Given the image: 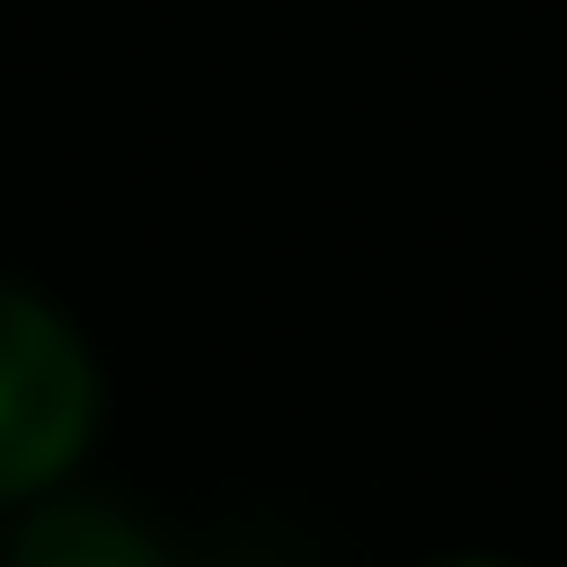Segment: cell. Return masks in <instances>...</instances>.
Segmentation results:
<instances>
[{"label": "cell", "mask_w": 567, "mask_h": 567, "mask_svg": "<svg viewBox=\"0 0 567 567\" xmlns=\"http://www.w3.org/2000/svg\"><path fill=\"white\" fill-rule=\"evenodd\" d=\"M9 567H168V558H159V540H151L142 523H124L115 505L71 496V505H44V514L9 540Z\"/></svg>", "instance_id": "cell-2"}, {"label": "cell", "mask_w": 567, "mask_h": 567, "mask_svg": "<svg viewBox=\"0 0 567 567\" xmlns=\"http://www.w3.org/2000/svg\"><path fill=\"white\" fill-rule=\"evenodd\" d=\"M461 567H496V558H461Z\"/></svg>", "instance_id": "cell-3"}, {"label": "cell", "mask_w": 567, "mask_h": 567, "mask_svg": "<svg viewBox=\"0 0 567 567\" xmlns=\"http://www.w3.org/2000/svg\"><path fill=\"white\" fill-rule=\"evenodd\" d=\"M97 425V372L71 319L0 284V505L44 496Z\"/></svg>", "instance_id": "cell-1"}]
</instances>
